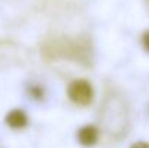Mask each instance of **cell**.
<instances>
[{"label":"cell","mask_w":149,"mask_h":148,"mask_svg":"<svg viewBox=\"0 0 149 148\" xmlns=\"http://www.w3.org/2000/svg\"><path fill=\"white\" fill-rule=\"evenodd\" d=\"M67 96L78 106H90L94 100V87L87 79H74L67 86Z\"/></svg>","instance_id":"obj_1"},{"label":"cell","mask_w":149,"mask_h":148,"mask_svg":"<svg viewBox=\"0 0 149 148\" xmlns=\"http://www.w3.org/2000/svg\"><path fill=\"white\" fill-rule=\"evenodd\" d=\"M77 140L83 147H93L99 141V129L96 125H84L77 132Z\"/></svg>","instance_id":"obj_2"},{"label":"cell","mask_w":149,"mask_h":148,"mask_svg":"<svg viewBox=\"0 0 149 148\" xmlns=\"http://www.w3.org/2000/svg\"><path fill=\"white\" fill-rule=\"evenodd\" d=\"M4 122L7 123V126H10L12 129H23L28 126L29 123V118L28 113L22 109H12L7 112Z\"/></svg>","instance_id":"obj_3"},{"label":"cell","mask_w":149,"mask_h":148,"mask_svg":"<svg viewBox=\"0 0 149 148\" xmlns=\"http://www.w3.org/2000/svg\"><path fill=\"white\" fill-rule=\"evenodd\" d=\"M29 93H31L32 97L36 99V100H41V99L44 97V89H42L39 84H33V86L29 89Z\"/></svg>","instance_id":"obj_4"},{"label":"cell","mask_w":149,"mask_h":148,"mask_svg":"<svg viewBox=\"0 0 149 148\" xmlns=\"http://www.w3.org/2000/svg\"><path fill=\"white\" fill-rule=\"evenodd\" d=\"M141 41H142V47H143V49L149 54V29L142 34V39H141Z\"/></svg>","instance_id":"obj_5"},{"label":"cell","mask_w":149,"mask_h":148,"mask_svg":"<svg viewBox=\"0 0 149 148\" xmlns=\"http://www.w3.org/2000/svg\"><path fill=\"white\" fill-rule=\"evenodd\" d=\"M129 148H149V142H145V141H138V142L132 144Z\"/></svg>","instance_id":"obj_6"}]
</instances>
